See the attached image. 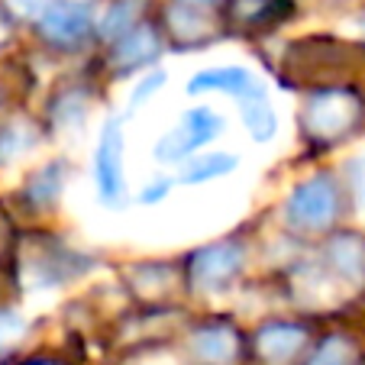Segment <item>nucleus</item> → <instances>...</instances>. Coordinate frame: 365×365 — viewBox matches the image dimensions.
I'll list each match as a JSON object with an SVG mask.
<instances>
[{
	"mask_svg": "<svg viewBox=\"0 0 365 365\" xmlns=\"http://www.w3.org/2000/svg\"><path fill=\"white\" fill-rule=\"evenodd\" d=\"M220 133H223L220 113H214L210 107H194V110H187L185 117L155 143L152 155H155V162H162V165H175V162H185L194 149H200V145H207L210 139H217Z\"/></svg>",
	"mask_w": 365,
	"mask_h": 365,
	"instance_id": "1",
	"label": "nucleus"
},
{
	"mask_svg": "<svg viewBox=\"0 0 365 365\" xmlns=\"http://www.w3.org/2000/svg\"><path fill=\"white\" fill-rule=\"evenodd\" d=\"M359 120V101L349 91H324L304 107V126L317 139H336L349 133Z\"/></svg>",
	"mask_w": 365,
	"mask_h": 365,
	"instance_id": "2",
	"label": "nucleus"
},
{
	"mask_svg": "<svg viewBox=\"0 0 365 365\" xmlns=\"http://www.w3.org/2000/svg\"><path fill=\"white\" fill-rule=\"evenodd\" d=\"M288 223L301 230H324L336 217V187L327 178H310L288 197Z\"/></svg>",
	"mask_w": 365,
	"mask_h": 365,
	"instance_id": "3",
	"label": "nucleus"
},
{
	"mask_svg": "<svg viewBox=\"0 0 365 365\" xmlns=\"http://www.w3.org/2000/svg\"><path fill=\"white\" fill-rule=\"evenodd\" d=\"M94 178L101 200H117L123 194V117L103 123L94 152Z\"/></svg>",
	"mask_w": 365,
	"mask_h": 365,
	"instance_id": "4",
	"label": "nucleus"
},
{
	"mask_svg": "<svg viewBox=\"0 0 365 365\" xmlns=\"http://www.w3.org/2000/svg\"><path fill=\"white\" fill-rule=\"evenodd\" d=\"M242 272V249L233 242H214L191 255V278L207 291L227 288Z\"/></svg>",
	"mask_w": 365,
	"mask_h": 365,
	"instance_id": "5",
	"label": "nucleus"
},
{
	"mask_svg": "<svg viewBox=\"0 0 365 365\" xmlns=\"http://www.w3.org/2000/svg\"><path fill=\"white\" fill-rule=\"evenodd\" d=\"M39 29L48 42L75 46L91 33V7L78 0H52V7L39 16Z\"/></svg>",
	"mask_w": 365,
	"mask_h": 365,
	"instance_id": "6",
	"label": "nucleus"
},
{
	"mask_svg": "<svg viewBox=\"0 0 365 365\" xmlns=\"http://www.w3.org/2000/svg\"><path fill=\"white\" fill-rule=\"evenodd\" d=\"M191 94H200V91H223V94H236L240 101H249V97H259L262 88L252 78L249 68H240V65H227V68H207L200 75L191 78L187 84Z\"/></svg>",
	"mask_w": 365,
	"mask_h": 365,
	"instance_id": "7",
	"label": "nucleus"
},
{
	"mask_svg": "<svg viewBox=\"0 0 365 365\" xmlns=\"http://www.w3.org/2000/svg\"><path fill=\"white\" fill-rule=\"evenodd\" d=\"M155 56H159V33L152 26H145V23H139L133 33H126L117 42V48H113V68L133 71L139 65H149Z\"/></svg>",
	"mask_w": 365,
	"mask_h": 365,
	"instance_id": "8",
	"label": "nucleus"
},
{
	"mask_svg": "<svg viewBox=\"0 0 365 365\" xmlns=\"http://www.w3.org/2000/svg\"><path fill=\"white\" fill-rule=\"evenodd\" d=\"M304 339L307 336H304L301 327L269 324L259 330V336H255V349H259L262 359H269V362H288V359L304 346Z\"/></svg>",
	"mask_w": 365,
	"mask_h": 365,
	"instance_id": "9",
	"label": "nucleus"
},
{
	"mask_svg": "<svg viewBox=\"0 0 365 365\" xmlns=\"http://www.w3.org/2000/svg\"><path fill=\"white\" fill-rule=\"evenodd\" d=\"M236 333L227 327H204L191 336V352L204 365H227L236 356Z\"/></svg>",
	"mask_w": 365,
	"mask_h": 365,
	"instance_id": "10",
	"label": "nucleus"
},
{
	"mask_svg": "<svg viewBox=\"0 0 365 365\" xmlns=\"http://www.w3.org/2000/svg\"><path fill=\"white\" fill-rule=\"evenodd\" d=\"M327 255H330V265L339 272L343 278H362L365 275V242L359 236H336V240L327 246Z\"/></svg>",
	"mask_w": 365,
	"mask_h": 365,
	"instance_id": "11",
	"label": "nucleus"
},
{
	"mask_svg": "<svg viewBox=\"0 0 365 365\" xmlns=\"http://www.w3.org/2000/svg\"><path fill=\"white\" fill-rule=\"evenodd\" d=\"M242 120H246V130L255 143H269L278 130V120H275V110H272V103L265 101V94L259 97H249L242 101Z\"/></svg>",
	"mask_w": 365,
	"mask_h": 365,
	"instance_id": "12",
	"label": "nucleus"
},
{
	"mask_svg": "<svg viewBox=\"0 0 365 365\" xmlns=\"http://www.w3.org/2000/svg\"><path fill=\"white\" fill-rule=\"evenodd\" d=\"M236 168V155H230V152H210V155H200L197 162H191V165L181 172V185H204V181L210 178H220V175H230Z\"/></svg>",
	"mask_w": 365,
	"mask_h": 365,
	"instance_id": "13",
	"label": "nucleus"
},
{
	"mask_svg": "<svg viewBox=\"0 0 365 365\" xmlns=\"http://www.w3.org/2000/svg\"><path fill=\"white\" fill-rule=\"evenodd\" d=\"M62 187H65V168L56 162V165H46V168H39V172L33 175V181L26 185V194H29L33 204L48 207V204H56L58 200Z\"/></svg>",
	"mask_w": 365,
	"mask_h": 365,
	"instance_id": "14",
	"label": "nucleus"
},
{
	"mask_svg": "<svg viewBox=\"0 0 365 365\" xmlns=\"http://www.w3.org/2000/svg\"><path fill=\"white\" fill-rule=\"evenodd\" d=\"M136 16H139V0H117V4L103 14L101 36L103 39H117L120 42L126 33H133V29L139 26Z\"/></svg>",
	"mask_w": 365,
	"mask_h": 365,
	"instance_id": "15",
	"label": "nucleus"
},
{
	"mask_svg": "<svg viewBox=\"0 0 365 365\" xmlns=\"http://www.w3.org/2000/svg\"><path fill=\"white\" fill-rule=\"evenodd\" d=\"M168 20H172V29L178 33L181 42H204L207 39V20L197 7L178 4V7H172Z\"/></svg>",
	"mask_w": 365,
	"mask_h": 365,
	"instance_id": "16",
	"label": "nucleus"
},
{
	"mask_svg": "<svg viewBox=\"0 0 365 365\" xmlns=\"http://www.w3.org/2000/svg\"><path fill=\"white\" fill-rule=\"evenodd\" d=\"M52 117H56L58 130H65V133L78 130V126L84 123V117H88V97H84L81 91H68V94L56 103Z\"/></svg>",
	"mask_w": 365,
	"mask_h": 365,
	"instance_id": "17",
	"label": "nucleus"
},
{
	"mask_svg": "<svg viewBox=\"0 0 365 365\" xmlns=\"http://www.w3.org/2000/svg\"><path fill=\"white\" fill-rule=\"evenodd\" d=\"M33 145H36V133L29 126H23V123L7 126V130H0V162L20 159L23 152H29Z\"/></svg>",
	"mask_w": 365,
	"mask_h": 365,
	"instance_id": "18",
	"label": "nucleus"
},
{
	"mask_svg": "<svg viewBox=\"0 0 365 365\" xmlns=\"http://www.w3.org/2000/svg\"><path fill=\"white\" fill-rule=\"evenodd\" d=\"M275 10H278L275 0H233V16L240 23H246V26H255V23L275 16Z\"/></svg>",
	"mask_w": 365,
	"mask_h": 365,
	"instance_id": "19",
	"label": "nucleus"
},
{
	"mask_svg": "<svg viewBox=\"0 0 365 365\" xmlns=\"http://www.w3.org/2000/svg\"><path fill=\"white\" fill-rule=\"evenodd\" d=\"M349 362H352V346L346 343V339L333 336L314 352V359H310L307 365H349Z\"/></svg>",
	"mask_w": 365,
	"mask_h": 365,
	"instance_id": "20",
	"label": "nucleus"
},
{
	"mask_svg": "<svg viewBox=\"0 0 365 365\" xmlns=\"http://www.w3.org/2000/svg\"><path fill=\"white\" fill-rule=\"evenodd\" d=\"M23 317L20 314H14V310H4L0 314V349H7L10 343H16L20 339V333H23Z\"/></svg>",
	"mask_w": 365,
	"mask_h": 365,
	"instance_id": "21",
	"label": "nucleus"
},
{
	"mask_svg": "<svg viewBox=\"0 0 365 365\" xmlns=\"http://www.w3.org/2000/svg\"><path fill=\"white\" fill-rule=\"evenodd\" d=\"M165 81H168V75H165V71H152V75H145L143 81H139L136 88H133V107H139V103H145V101H149V97L155 94V91H159V88H165Z\"/></svg>",
	"mask_w": 365,
	"mask_h": 365,
	"instance_id": "22",
	"label": "nucleus"
},
{
	"mask_svg": "<svg viewBox=\"0 0 365 365\" xmlns=\"http://www.w3.org/2000/svg\"><path fill=\"white\" fill-rule=\"evenodd\" d=\"M10 10L20 16H42L48 7H52V0H7Z\"/></svg>",
	"mask_w": 365,
	"mask_h": 365,
	"instance_id": "23",
	"label": "nucleus"
},
{
	"mask_svg": "<svg viewBox=\"0 0 365 365\" xmlns=\"http://www.w3.org/2000/svg\"><path fill=\"white\" fill-rule=\"evenodd\" d=\"M168 187H172V181L168 178H155V185H149L143 194H139V200L143 204H155V200H162L168 194Z\"/></svg>",
	"mask_w": 365,
	"mask_h": 365,
	"instance_id": "24",
	"label": "nucleus"
},
{
	"mask_svg": "<svg viewBox=\"0 0 365 365\" xmlns=\"http://www.w3.org/2000/svg\"><path fill=\"white\" fill-rule=\"evenodd\" d=\"M352 185H356V200H359V210L365 214V159H359L352 165Z\"/></svg>",
	"mask_w": 365,
	"mask_h": 365,
	"instance_id": "25",
	"label": "nucleus"
},
{
	"mask_svg": "<svg viewBox=\"0 0 365 365\" xmlns=\"http://www.w3.org/2000/svg\"><path fill=\"white\" fill-rule=\"evenodd\" d=\"M178 4H187V7H197V10H204V7H214L217 0H178Z\"/></svg>",
	"mask_w": 365,
	"mask_h": 365,
	"instance_id": "26",
	"label": "nucleus"
},
{
	"mask_svg": "<svg viewBox=\"0 0 365 365\" xmlns=\"http://www.w3.org/2000/svg\"><path fill=\"white\" fill-rule=\"evenodd\" d=\"M33 365H52V362H33Z\"/></svg>",
	"mask_w": 365,
	"mask_h": 365,
	"instance_id": "27",
	"label": "nucleus"
}]
</instances>
